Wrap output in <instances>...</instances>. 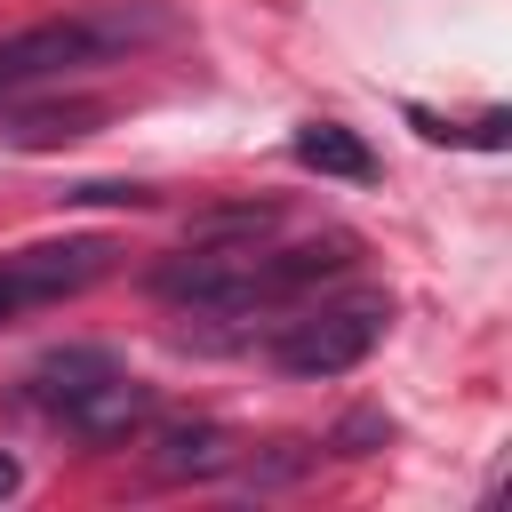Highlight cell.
<instances>
[{
	"label": "cell",
	"instance_id": "obj_2",
	"mask_svg": "<svg viewBox=\"0 0 512 512\" xmlns=\"http://www.w3.org/2000/svg\"><path fill=\"white\" fill-rule=\"evenodd\" d=\"M104 272H112V240H96V232H64V240L8 248V256H0V320L40 312V304H64V296L96 288Z\"/></svg>",
	"mask_w": 512,
	"mask_h": 512
},
{
	"label": "cell",
	"instance_id": "obj_5",
	"mask_svg": "<svg viewBox=\"0 0 512 512\" xmlns=\"http://www.w3.org/2000/svg\"><path fill=\"white\" fill-rule=\"evenodd\" d=\"M152 464L168 472V480H216V472H240V440L224 432V424H160V440H152Z\"/></svg>",
	"mask_w": 512,
	"mask_h": 512
},
{
	"label": "cell",
	"instance_id": "obj_8",
	"mask_svg": "<svg viewBox=\"0 0 512 512\" xmlns=\"http://www.w3.org/2000/svg\"><path fill=\"white\" fill-rule=\"evenodd\" d=\"M88 32H96V56H128V48H144V40L168 32V8H152V0H112V8L88 16Z\"/></svg>",
	"mask_w": 512,
	"mask_h": 512
},
{
	"label": "cell",
	"instance_id": "obj_12",
	"mask_svg": "<svg viewBox=\"0 0 512 512\" xmlns=\"http://www.w3.org/2000/svg\"><path fill=\"white\" fill-rule=\"evenodd\" d=\"M64 200H88V208H152L144 184H80V192H64Z\"/></svg>",
	"mask_w": 512,
	"mask_h": 512
},
{
	"label": "cell",
	"instance_id": "obj_14",
	"mask_svg": "<svg viewBox=\"0 0 512 512\" xmlns=\"http://www.w3.org/2000/svg\"><path fill=\"white\" fill-rule=\"evenodd\" d=\"M16 480H24V472H16V456L0 448V496H16Z\"/></svg>",
	"mask_w": 512,
	"mask_h": 512
},
{
	"label": "cell",
	"instance_id": "obj_13",
	"mask_svg": "<svg viewBox=\"0 0 512 512\" xmlns=\"http://www.w3.org/2000/svg\"><path fill=\"white\" fill-rule=\"evenodd\" d=\"M504 128H512L504 112H480V120H472V144H488V152H496V144H504Z\"/></svg>",
	"mask_w": 512,
	"mask_h": 512
},
{
	"label": "cell",
	"instance_id": "obj_1",
	"mask_svg": "<svg viewBox=\"0 0 512 512\" xmlns=\"http://www.w3.org/2000/svg\"><path fill=\"white\" fill-rule=\"evenodd\" d=\"M384 328H392V296H344V304H320V312L288 320L272 360H280V376L328 384V376H352L384 344Z\"/></svg>",
	"mask_w": 512,
	"mask_h": 512
},
{
	"label": "cell",
	"instance_id": "obj_6",
	"mask_svg": "<svg viewBox=\"0 0 512 512\" xmlns=\"http://www.w3.org/2000/svg\"><path fill=\"white\" fill-rule=\"evenodd\" d=\"M120 360L104 352V344H64V352H48V360H32V376H24V392H32V408H48V416H64L88 384H104Z\"/></svg>",
	"mask_w": 512,
	"mask_h": 512
},
{
	"label": "cell",
	"instance_id": "obj_3",
	"mask_svg": "<svg viewBox=\"0 0 512 512\" xmlns=\"http://www.w3.org/2000/svg\"><path fill=\"white\" fill-rule=\"evenodd\" d=\"M72 64H104V56H96L88 16L24 24V32H8V40H0V96H16V88H32V80H56V72H72Z\"/></svg>",
	"mask_w": 512,
	"mask_h": 512
},
{
	"label": "cell",
	"instance_id": "obj_11",
	"mask_svg": "<svg viewBox=\"0 0 512 512\" xmlns=\"http://www.w3.org/2000/svg\"><path fill=\"white\" fill-rule=\"evenodd\" d=\"M384 440H392V416H384V408H360V416H344V424L328 432L336 456H368V448H384Z\"/></svg>",
	"mask_w": 512,
	"mask_h": 512
},
{
	"label": "cell",
	"instance_id": "obj_4",
	"mask_svg": "<svg viewBox=\"0 0 512 512\" xmlns=\"http://www.w3.org/2000/svg\"><path fill=\"white\" fill-rule=\"evenodd\" d=\"M144 424H152V384H136L128 368H112L104 384H88V392L64 408V432L88 440V448H112V440H128V432H144Z\"/></svg>",
	"mask_w": 512,
	"mask_h": 512
},
{
	"label": "cell",
	"instance_id": "obj_9",
	"mask_svg": "<svg viewBox=\"0 0 512 512\" xmlns=\"http://www.w3.org/2000/svg\"><path fill=\"white\" fill-rule=\"evenodd\" d=\"M96 120H104L96 104H40V112H8L0 136L24 144V152H40V144H72V136H88Z\"/></svg>",
	"mask_w": 512,
	"mask_h": 512
},
{
	"label": "cell",
	"instance_id": "obj_10",
	"mask_svg": "<svg viewBox=\"0 0 512 512\" xmlns=\"http://www.w3.org/2000/svg\"><path fill=\"white\" fill-rule=\"evenodd\" d=\"M272 224H280V208H272V200L208 208V216H192V248H256V240H264Z\"/></svg>",
	"mask_w": 512,
	"mask_h": 512
},
{
	"label": "cell",
	"instance_id": "obj_7",
	"mask_svg": "<svg viewBox=\"0 0 512 512\" xmlns=\"http://www.w3.org/2000/svg\"><path fill=\"white\" fill-rule=\"evenodd\" d=\"M288 152H296V168H312V176H344V184H368V176H376V152H368L360 128H344V120H304Z\"/></svg>",
	"mask_w": 512,
	"mask_h": 512
}]
</instances>
